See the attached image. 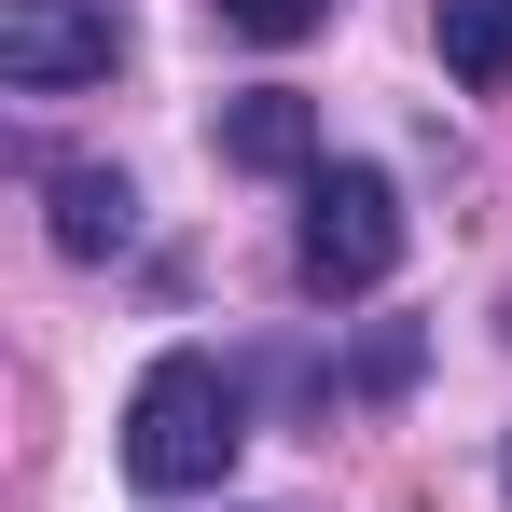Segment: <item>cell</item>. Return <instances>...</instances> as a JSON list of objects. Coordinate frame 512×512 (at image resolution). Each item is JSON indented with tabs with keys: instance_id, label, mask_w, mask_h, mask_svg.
Returning a JSON list of instances; mask_svg holds the SVG:
<instances>
[{
	"instance_id": "cell-1",
	"label": "cell",
	"mask_w": 512,
	"mask_h": 512,
	"mask_svg": "<svg viewBox=\"0 0 512 512\" xmlns=\"http://www.w3.org/2000/svg\"><path fill=\"white\" fill-rule=\"evenodd\" d=\"M236 443H250L236 374H222L208 346H167V360L139 374V402H125V471H139L153 499H194V485L236 471Z\"/></svg>"
},
{
	"instance_id": "cell-2",
	"label": "cell",
	"mask_w": 512,
	"mask_h": 512,
	"mask_svg": "<svg viewBox=\"0 0 512 512\" xmlns=\"http://www.w3.org/2000/svg\"><path fill=\"white\" fill-rule=\"evenodd\" d=\"M305 291L319 305H360V291H388V263H402V194L388 167H319L305 180Z\"/></svg>"
},
{
	"instance_id": "cell-3",
	"label": "cell",
	"mask_w": 512,
	"mask_h": 512,
	"mask_svg": "<svg viewBox=\"0 0 512 512\" xmlns=\"http://www.w3.org/2000/svg\"><path fill=\"white\" fill-rule=\"evenodd\" d=\"M125 70V0H14L0 14V84L56 97V84H111Z\"/></svg>"
},
{
	"instance_id": "cell-4",
	"label": "cell",
	"mask_w": 512,
	"mask_h": 512,
	"mask_svg": "<svg viewBox=\"0 0 512 512\" xmlns=\"http://www.w3.org/2000/svg\"><path fill=\"white\" fill-rule=\"evenodd\" d=\"M222 167H250V180H305L319 167V111L291 84H250L236 111H222Z\"/></svg>"
},
{
	"instance_id": "cell-5",
	"label": "cell",
	"mask_w": 512,
	"mask_h": 512,
	"mask_svg": "<svg viewBox=\"0 0 512 512\" xmlns=\"http://www.w3.org/2000/svg\"><path fill=\"white\" fill-rule=\"evenodd\" d=\"M125 236H139V194H125L111 167H70V180H56V250H70V263H111Z\"/></svg>"
},
{
	"instance_id": "cell-6",
	"label": "cell",
	"mask_w": 512,
	"mask_h": 512,
	"mask_svg": "<svg viewBox=\"0 0 512 512\" xmlns=\"http://www.w3.org/2000/svg\"><path fill=\"white\" fill-rule=\"evenodd\" d=\"M443 70L457 84H512V0H443Z\"/></svg>"
},
{
	"instance_id": "cell-7",
	"label": "cell",
	"mask_w": 512,
	"mask_h": 512,
	"mask_svg": "<svg viewBox=\"0 0 512 512\" xmlns=\"http://www.w3.org/2000/svg\"><path fill=\"white\" fill-rule=\"evenodd\" d=\"M236 42H305V28H333V0H208Z\"/></svg>"
}]
</instances>
